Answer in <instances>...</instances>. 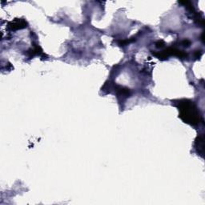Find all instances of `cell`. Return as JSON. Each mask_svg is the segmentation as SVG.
Segmentation results:
<instances>
[{"label": "cell", "instance_id": "cell-1", "mask_svg": "<svg viewBox=\"0 0 205 205\" xmlns=\"http://www.w3.org/2000/svg\"><path fill=\"white\" fill-rule=\"evenodd\" d=\"M179 108L180 111V115L182 119L185 121V123H191V124H196L199 121V115L198 111L196 108L194 106V104L192 102L188 100H183L179 101Z\"/></svg>", "mask_w": 205, "mask_h": 205}, {"label": "cell", "instance_id": "cell-2", "mask_svg": "<svg viewBox=\"0 0 205 205\" xmlns=\"http://www.w3.org/2000/svg\"><path fill=\"white\" fill-rule=\"evenodd\" d=\"M11 24H12V26H10L11 27V30H18V29L23 28L27 27V23L23 20H16L15 22H12Z\"/></svg>", "mask_w": 205, "mask_h": 205}, {"label": "cell", "instance_id": "cell-3", "mask_svg": "<svg viewBox=\"0 0 205 205\" xmlns=\"http://www.w3.org/2000/svg\"><path fill=\"white\" fill-rule=\"evenodd\" d=\"M158 43H159L160 44V43H164V42H163V41H159V42H158ZM156 47H157V48H159V47H163V45H157V46H156Z\"/></svg>", "mask_w": 205, "mask_h": 205}]
</instances>
